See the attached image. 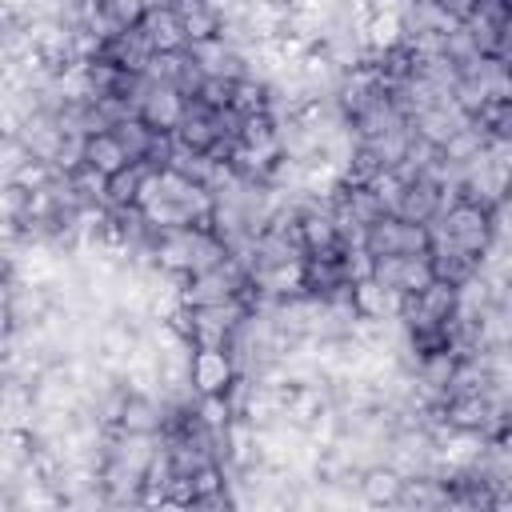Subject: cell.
Returning <instances> with one entry per match:
<instances>
[{
	"label": "cell",
	"mask_w": 512,
	"mask_h": 512,
	"mask_svg": "<svg viewBox=\"0 0 512 512\" xmlns=\"http://www.w3.org/2000/svg\"><path fill=\"white\" fill-rule=\"evenodd\" d=\"M360 244L372 256H416V252H428V224L384 212L360 232Z\"/></svg>",
	"instance_id": "obj_1"
},
{
	"label": "cell",
	"mask_w": 512,
	"mask_h": 512,
	"mask_svg": "<svg viewBox=\"0 0 512 512\" xmlns=\"http://www.w3.org/2000/svg\"><path fill=\"white\" fill-rule=\"evenodd\" d=\"M236 380V360L228 348H192L188 360V384L196 396L204 392H224Z\"/></svg>",
	"instance_id": "obj_2"
},
{
	"label": "cell",
	"mask_w": 512,
	"mask_h": 512,
	"mask_svg": "<svg viewBox=\"0 0 512 512\" xmlns=\"http://www.w3.org/2000/svg\"><path fill=\"white\" fill-rule=\"evenodd\" d=\"M184 108H188V96L180 88H172V84H148V92L136 104V116L152 132H176V124L184 120Z\"/></svg>",
	"instance_id": "obj_3"
},
{
	"label": "cell",
	"mask_w": 512,
	"mask_h": 512,
	"mask_svg": "<svg viewBox=\"0 0 512 512\" xmlns=\"http://www.w3.org/2000/svg\"><path fill=\"white\" fill-rule=\"evenodd\" d=\"M444 208H448L444 188H440L436 180H428V176H412V180H404V184H400V196H396V204H392L396 216L416 220V224L436 220Z\"/></svg>",
	"instance_id": "obj_4"
},
{
	"label": "cell",
	"mask_w": 512,
	"mask_h": 512,
	"mask_svg": "<svg viewBox=\"0 0 512 512\" xmlns=\"http://www.w3.org/2000/svg\"><path fill=\"white\" fill-rule=\"evenodd\" d=\"M112 428L132 432V436H160V428H164V400L156 392H128Z\"/></svg>",
	"instance_id": "obj_5"
},
{
	"label": "cell",
	"mask_w": 512,
	"mask_h": 512,
	"mask_svg": "<svg viewBox=\"0 0 512 512\" xmlns=\"http://www.w3.org/2000/svg\"><path fill=\"white\" fill-rule=\"evenodd\" d=\"M140 32H144V40H148L152 52H184V48H188V36H184L180 16H176L172 4H152V8H144Z\"/></svg>",
	"instance_id": "obj_6"
},
{
	"label": "cell",
	"mask_w": 512,
	"mask_h": 512,
	"mask_svg": "<svg viewBox=\"0 0 512 512\" xmlns=\"http://www.w3.org/2000/svg\"><path fill=\"white\" fill-rule=\"evenodd\" d=\"M96 56L112 60V64L124 68V72H144L152 48H148V40H144V32H140V24H136V28H120V32H112V36L100 44Z\"/></svg>",
	"instance_id": "obj_7"
},
{
	"label": "cell",
	"mask_w": 512,
	"mask_h": 512,
	"mask_svg": "<svg viewBox=\"0 0 512 512\" xmlns=\"http://www.w3.org/2000/svg\"><path fill=\"white\" fill-rule=\"evenodd\" d=\"M172 8L180 16V28H184L188 44H200V40H216L220 36L224 16H220L216 0H172Z\"/></svg>",
	"instance_id": "obj_8"
},
{
	"label": "cell",
	"mask_w": 512,
	"mask_h": 512,
	"mask_svg": "<svg viewBox=\"0 0 512 512\" xmlns=\"http://www.w3.org/2000/svg\"><path fill=\"white\" fill-rule=\"evenodd\" d=\"M400 480H404V476H400L392 464L376 460V464L360 468V476H356V492H360V500H364V504H376V508H384V504H396Z\"/></svg>",
	"instance_id": "obj_9"
},
{
	"label": "cell",
	"mask_w": 512,
	"mask_h": 512,
	"mask_svg": "<svg viewBox=\"0 0 512 512\" xmlns=\"http://www.w3.org/2000/svg\"><path fill=\"white\" fill-rule=\"evenodd\" d=\"M80 164L96 168L100 176H112V172H120L132 160L124 156V148H120V140L112 132H88L84 136V148H80Z\"/></svg>",
	"instance_id": "obj_10"
},
{
	"label": "cell",
	"mask_w": 512,
	"mask_h": 512,
	"mask_svg": "<svg viewBox=\"0 0 512 512\" xmlns=\"http://www.w3.org/2000/svg\"><path fill=\"white\" fill-rule=\"evenodd\" d=\"M144 172H148L144 160H132V164H124L120 172H112V176L104 180V208H128V204H136L140 184H144Z\"/></svg>",
	"instance_id": "obj_11"
},
{
	"label": "cell",
	"mask_w": 512,
	"mask_h": 512,
	"mask_svg": "<svg viewBox=\"0 0 512 512\" xmlns=\"http://www.w3.org/2000/svg\"><path fill=\"white\" fill-rule=\"evenodd\" d=\"M488 140H508L512 136V100L508 96H488L480 108H476V116H468Z\"/></svg>",
	"instance_id": "obj_12"
},
{
	"label": "cell",
	"mask_w": 512,
	"mask_h": 512,
	"mask_svg": "<svg viewBox=\"0 0 512 512\" xmlns=\"http://www.w3.org/2000/svg\"><path fill=\"white\" fill-rule=\"evenodd\" d=\"M360 144L372 152V160H376L380 168H396V164L404 160L408 144H412V128H408V120H404V124H396V128H388V132H380V136H372V140H360Z\"/></svg>",
	"instance_id": "obj_13"
},
{
	"label": "cell",
	"mask_w": 512,
	"mask_h": 512,
	"mask_svg": "<svg viewBox=\"0 0 512 512\" xmlns=\"http://www.w3.org/2000/svg\"><path fill=\"white\" fill-rule=\"evenodd\" d=\"M108 132L120 140V148H124V156H128V160H148L152 128H148L140 116H124V120H120V124H112Z\"/></svg>",
	"instance_id": "obj_14"
},
{
	"label": "cell",
	"mask_w": 512,
	"mask_h": 512,
	"mask_svg": "<svg viewBox=\"0 0 512 512\" xmlns=\"http://www.w3.org/2000/svg\"><path fill=\"white\" fill-rule=\"evenodd\" d=\"M144 0H100V16L112 24V32H120V28H136L140 24V16H144Z\"/></svg>",
	"instance_id": "obj_15"
},
{
	"label": "cell",
	"mask_w": 512,
	"mask_h": 512,
	"mask_svg": "<svg viewBox=\"0 0 512 512\" xmlns=\"http://www.w3.org/2000/svg\"><path fill=\"white\" fill-rule=\"evenodd\" d=\"M452 24H468L472 20V12H476V0H432Z\"/></svg>",
	"instance_id": "obj_16"
},
{
	"label": "cell",
	"mask_w": 512,
	"mask_h": 512,
	"mask_svg": "<svg viewBox=\"0 0 512 512\" xmlns=\"http://www.w3.org/2000/svg\"><path fill=\"white\" fill-rule=\"evenodd\" d=\"M4 396H8V376L0 372V408H4Z\"/></svg>",
	"instance_id": "obj_17"
}]
</instances>
